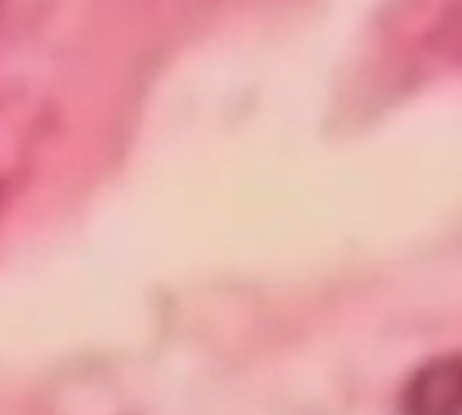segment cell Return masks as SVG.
I'll list each match as a JSON object with an SVG mask.
<instances>
[{
	"instance_id": "1",
	"label": "cell",
	"mask_w": 462,
	"mask_h": 415,
	"mask_svg": "<svg viewBox=\"0 0 462 415\" xmlns=\"http://www.w3.org/2000/svg\"><path fill=\"white\" fill-rule=\"evenodd\" d=\"M404 415H462V357H444L408 383Z\"/></svg>"
}]
</instances>
